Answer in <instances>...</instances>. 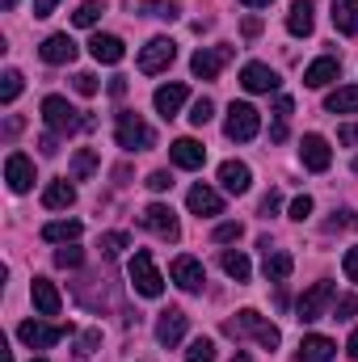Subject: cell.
Masks as SVG:
<instances>
[{
	"mask_svg": "<svg viewBox=\"0 0 358 362\" xmlns=\"http://www.w3.org/2000/svg\"><path fill=\"white\" fill-rule=\"evenodd\" d=\"M333 354H337V346L321 333H308L299 341V362H333Z\"/></svg>",
	"mask_w": 358,
	"mask_h": 362,
	"instance_id": "25",
	"label": "cell"
},
{
	"mask_svg": "<svg viewBox=\"0 0 358 362\" xmlns=\"http://www.w3.org/2000/svg\"><path fill=\"white\" fill-rule=\"evenodd\" d=\"M185 362H215V341L211 337H194L190 350H185Z\"/></svg>",
	"mask_w": 358,
	"mask_h": 362,
	"instance_id": "36",
	"label": "cell"
},
{
	"mask_svg": "<svg viewBox=\"0 0 358 362\" xmlns=\"http://www.w3.org/2000/svg\"><path fill=\"white\" fill-rule=\"evenodd\" d=\"M76 202V185L72 181H51L47 189H42V206L47 211H68Z\"/></svg>",
	"mask_w": 358,
	"mask_h": 362,
	"instance_id": "26",
	"label": "cell"
},
{
	"mask_svg": "<svg viewBox=\"0 0 358 362\" xmlns=\"http://www.w3.org/2000/svg\"><path fill=\"white\" fill-rule=\"evenodd\" d=\"M337 139H342L346 148H354V144H358V127H354V122H350V127H342V131H337Z\"/></svg>",
	"mask_w": 358,
	"mask_h": 362,
	"instance_id": "50",
	"label": "cell"
},
{
	"mask_svg": "<svg viewBox=\"0 0 358 362\" xmlns=\"http://www.w3.org/2000/svg\"><path fill=\"white\" fill-rule=\"evenodd\" d=\"M329 303H333V282L321 278V282H312V286L299 295V303H295V320H299V325H312V320H321V316L329 312Z\"/></svg>",
	"mask_w": 358,
	"mask_h": 362,
	"instance_id": "5",
	"label": "cell"
},
{
	"mask_svg": "<svg viewBox=\"0 0 358 362\" xmlns=\"http://www.w3.org/2000/svg\"><path fill=\"white\" fill-rule=\"evenodd\" d=\"M97 249H101L105 257H118L122 249H131V236H127V232H105V236L97 240Z\"/></svg>",
	"mask_w": 358,
	"mask_h": 362,
	"instance_id": "35",
	"label": "cell"
},
{
	"mask_svg": "<svg viewBox=\"0 0 358 362\" xmlns=\"http://www.w3.org/2000/svg\"><path fill=\"white\" fill-rule=\"evenodd\" d=\"M342 266H346V278L358 282V249H346V262H342Z\"/></svg>",
	"mask_w": 358,
	"mask_h": 362,
	"instance_id": "48",
	"label": "cell"
},
{
	"mask_svg": "<svg viewBox=\"0 0 358 362\" xmlns=\"http://www.w3.org/2000/svg\"><path fill=\"white\" fill-rule=\"evenodd\" d=\"M258 30H262V21H258V17H245V34H249V38H253V34H258Z\"/></svg>",
	"mask_w": 358,
	"mask_h": 362,
	"instance_id": "56",
	"label": "cell"
},
{
	"mask_svg": "<svg viewBox=\"0 0 358 362\" xmlns=\"http://www.w3.org/2000/svg\"><path fill=\"white\" fill-rule=\"evenodd\" d=\"M185 325H190V316H185L181 308H165V312L156 316V341L173 350L181 337H185Z\"/></svg>",
	"mask_w": 358,
	"mask_h": 362,
	"instance_id": "12",
	"label": "cell"
},
{
	"mask_svg": "<svg viewBox=\"0 0 358 362\" xmlns=\"http://www.w3.org/2000/svg\"><path fill=\"white\" fill-rule=\"evenodd\" d=\"M89 55L97 59V64H118V59L127 55V47H122V38H118V34H93Z\"/></svg>",
	"mask_w": 358,
	"mask_h": 362,
	"instance_id": "23",
	"label": "cell"
},
{
	"mask_svg": "<svg viewBox=\"0 0 358 362\" xmlns=\"http://www.w3.org/2000/svg\"><path fill=\"white\" fill-rule=\"evenodd\" d=\"M211 114H215L211 97H198V101L190 105V122H194V127H207V122H211Z\"/></svg>",
	"mask_w": 358,
	"mask_h": 362,
	"instance_id": "39",
	"label": "cell"
},
{
	"mask_svg": "<svg viewBox=\"0 0 358 362\" xmlns=\"http://www.w3.org/2000/svg\"><path fill=\"white\" fill-rule=\"evenodd\" d=\"M114 139H118V148H127V152H144V148L156 144V131H152L135 110H122L118 122H114Z\"/></svg>",
	"mask_w": 358,
	"mask_h": 362,
	"instance_id": "3",
	"label": "cell"
},
{
	"mask_svg": "<svg viewBox=\"0 0 358 362\" xmlns=\"http://www.w3.org/2000/svg\"><path fill=\"white\" fill-rule=\"evenodd\" d=\"M17 337L30 350H51V346H59L68 337V329L64 325H42V320H25V325H17Z\"/></svg>",
	"mask_w": 358,
	"mask_h": 362,
	"instance_id": "7",
	"label": "cell"
},
{
	"mask_svg": "<svg viewBox=\"0 0 358 362\" xmlns=\"http://www.w3.org/2000/svg\"><path fill=\"white\" fill-rule=\"evenodd\" d=\"M131 286H135L144 299H156V295H165V274L156 270L152 253H144V249L131 257Z\"/></svg>",
	"mask_w": 358,
	"mask_h": 362,
	"instance_id": "6",
	"label": "cell"
},
{
	"mask_svg": "<svg viewBox=\"0 0 358 362\" xmlns=\"http://www.w3.org/2000/svg\"><path fill=\"white\" fill-rule=\"evenodd\" d=\"M258 131H262V114L249 101H232L228 105V118H224V135L236 139V144H249Z\"/></svg>",
	"mask_w": 358,
	"mask_h": 362,
	"instance_id": "4",
	"label": "cell"
},
{
	"mask_svg": "<svg viewBox=\"0 0 358 362\" xmlns=\"http://www.w3.org/2000/svg\"><path fill=\"white\" fill-rule=\"evenodd\" d=\"M169 156H173L178 169H202L207 148H202L198 139H173V144H169Z\"/></svg>",
	"mask_w": 358,
	"mask_h": 362,
	"instance_id": "20",
	"label": "cell"
},
{
	"mask_svg": "<svg viewBox=\"0 0 358 362\" xmlns=\"http://www.w3.org/2000/svg\"><path fill=\"white\" fill-rule=\"evenodd\" d=\"M38 55H42V64H72L76 59V42L68 34H51V38H42Z\"/></svg>",
	"mask_w": 358,
	"mask_h": 362,
	"instance_id": "19",
	"label": "cell"
},
{
	"mask_svg": "<svg viewBox=\"0 0 358 362\" xmlns=\"http://www.w3.org/2000/svg\"><path fill=\"white\" fill-rule=\"evenodd\" d=\"M169 278L178 282L181 291H202V282H207V270H202V262L198 257H173V266H169Z\"/></svg>",
	"mask_w": 358,
	"mask_h": 362,
	"instance_id": "13",
	"label": "cell"
},
{
	"mask_svg": "<svg viewBox=\"0 0 358 362\" xmlns=\"http://www.w3.org/2000/svg\"><path fill=\"white\" fill-rule=\"evenodd\" d=\"M333 25L342 34H358V0H333Z\"/></svg>",
	"mask_w": 358,
	"mask_h": 362,
	"instance_id": "30",
	"label": "cell"
},
{
	"mask_svg": "<svg viewBox=\"0 0 358 362\" xmlns=\"http://www.w3.org/2000/svg\"><path fill=\"white\" fill-rule=\"evenodd\" d=\"M354 173H358V156H354Z\"/></svg>",
	"mask_w": 358,
	"mask_h": 362,
	"instance_id": "60",
	"label": "cell"
},
{
	"mask_svg": "<svg viewBox=\"0 0 358 362\" xmlns=\"http://www.w3.org/2000/svg\"><path fill=\"white\" fill-rule=\"evenodd\" d=\"M81 262H85V253H81V249H72V245L55 249V266H59V270H72V266H81Z\"/></svg>",
	"mask_w": 358,
	"mask_h": 362,
	"instance_id": "40",
	"label": "cell"
},
{
	"mask_svg": "<svg viewBox=\"0 0 358 362\" xmlns=\"http://www.w3.org/2000/svg\"><path fill=\"white\" fill-rule=\"evenodd\" d=\"M262 270H266L270 282H287V278H291V270H295V262H291V253H282V249H266Z\"/></svg>",
	"mask_w": 358,
	"mask_h": 362,
	"instance_id": "28",
	"label": "cell"
},
{
	"mask_svg": "<svg viewBox=\"0 0 358 362\" xmlns=\"http://www.w3.org/2000/svg\"><path fill=\"white\" fill-rule=\"evenodd\" d=\"M4 181H8L13 194H30V189H34V160L21 156V152H13V156L4 160Z\"/></svg>",
	"mask_w": 358,
	"mask_h": 362,
	"instance_id": "11",
	"label": "cell"
},
{
	"mask_svg": "<svg viewBox=\"0 0 358 362\" xmlns=\"http://www.w3.org/2000/svg\"><path fill=\"white\" fill-rule=\"evenodd\" d=\"M173 59H178V42H173V38H152V42L139 51V72L156 76V72H165Z\"/></svg>",
	"mask_w": 358,
	"mask_h": 362,
	"instance_id": "9",
	"label": "cell"
},
{
	"mask_svg": "<svg viewBox=\"0 0 358 362\" xmlns=\"http://www.w3.org/2000/svg\"><path fill=\"white\" fill-rule=\"evenodd\" d=\"M270 139H274V144H282V139H287V122H282V118H274V127H270Z\"/></svg>",
	"mask_w": 358,
	"mask_h": 362,
	"instance_id": "53",
	"label": "cell"
},
{
	"mask_svg": "<svg viewBox=\"0 0 358 362\" xmlns=\"http://www.w3.org/2000/svg\"><path fill=\"white\" fill-rule=\"evenodd\" d=\"M185 97H190V89H185L181 81H173V85H161V89H156L152 105H156L161 118H178V110L185 105Z\"/></svg>",
	"mask_w": 358,
	"mask_h": 362,
	"instance_id": "18",
	"label": "cell"
},
{
	"mask_svg": "<svg viewBox=\"0 0 358 362\" xmlns=\"http://www.w3.org/2000/svg\"><path fill=\"white\" fill-rule=\"evenodd\" d=\"M346 354H350V358L358 362V329H354V333H350V341H346Z\"/></svg>",
	"mask_w": 358,
	"mask_h": 362,
	"instance_id": "54",
	"label": "cell"
},
{
	"mask_svg": "<svg viewBox=\"0 0 358 362\" xmlns=\"http://www.w3.org/2000/svg\"><path fill=\"white\" fill-rule=\"evenodd\" d=\"M337 72H342V64H337L333 55H321V59H312V64H308L304 85H308V89H325L329 81H337Z\"/></svg>",
	"mask_w": 358,
	"mask_h": 362,
	"instance_id": "22",
	"label": "cell"
},
{
	"mask_svg": "<svg viewBox=\"0 0 358 362\" xmlns=\"http://www.w3.org/2000/svg\"><path fill=\"white\" fill-rule=\"evenodd\" d=\"M169 185H173V177H169L165 169H156V173H148V189H152V194H165Z\"/></svg>",
	"mask_w": 358,
	"mask_h": 362,
	"instance_id": "46",
	"label": "cell"
},
{
	"mask_svg": "<svg viewBox=\"0 0 358 362\" xmlns=\"http://www.w3.org/2000/svg\"><path fill=\"white\" fill-rule=\"evenodd\" d=\"M241 236H245L241 223H219V228H215V245H232V240H241Z\"/></svg>",
	"mask_w": 358,
	"mask_h": 362,
	"instance_id": "41",
	"label": "cell"
},
{
	"mask_svg": "<svg viewBox=\"0 0 358 362\" xmlns=\"http://www.w3.org/2000/svg\"><path fill=\"white\" fill-rule=\"evenodd\" d=\"M21 85H25V81H21V72H17V68H8V72L0 76V101H4V105H13V101L21 97Z\"/></svg>",
	"mask_w": 358,
	"mask_h": 362,
	"instance_id": "33",
	"label": "cell"
},
{
	"mask_svg": "<svg viewBox=\"0 0 358 362\" xmlns=\"http://www.w3.org/2000/svg\"><path fill=\"white\" fill-rule=\"evenodd\" d=\"M241 85H245L249 93H274V89H278V72L266 68V64H245Z\"/></svg>",
	"mask_w": 358,
	"mask_h": 362,
	"instance_id": "21",
	"label": "cell"
},
{
	"mask_svg": "<svg viewBox=\"0 0 358 362\" xmlns=\"http://www.w3.org/2000/svg\"><path fill=\"white\" fill-rule=\"evenodd\" d=\"M72 85H76L81 97H93V93H97V76H93V72H76V76H72Z\"/></svg>",
	"mask_w": 358,
	"mask_h": 362,
	"instance_id": "42",
	"label": "cell"
},
{
	"mask_svg": "<svg viewBox=\"0 0 358 362\" xmlns=\"http://www.w3.org/2000/svg\"><path fill=\"white\" fill-rule=\"evenodd\" d=\"M219 185H224L228 194H249V185H253L249 165H245V160H224V165H219Z\"/></svg>",
	"mask_w": 358,
	"mask_h": 362,
	"instance_id": "17",
	"label": "cell"
},
{
	"mask_svg": "<svg viewBox=\"0 0 358 362\" xmlns=\"http://www.w3.org/2000/svg\"><path fill=\"white\" fill-rule=\"evenodd\" d=\"M316 8H312V0H291V13H287V30L295 34V38H308L312 34V25H316V17H312Z\"/></svg>",
	"mask_w": 358,
	"mask_h": 362,
	"instance_id": "24",
	"label": "cell"
},
{
	"mask_svg": "<svg viewBox=\"0 0 358 362\" xmlns=\"http://www.w3.org/2000/svg\"><path fill=\"white\" fill-rule=\"evenodd\" d=\"M0 4H4V8H13V4H17V0H0Z\"/></svg>",
	"mask_w": 358,
	"mask_h": 362,
	"instance_id": "59",
	"label": "cell"
},
{
	"mask_svg": "<svg viewBox=\"0 0 358 362\" xmlns=\"http://www.w3.org/2000/svg\"><path fill=\"white\" fill-rule=\"evenodd\" d=\"M308 215H312V198H308V194H299V198L291 202V219H295V223H304Z\"/></svg>",
	"mask_w": 358,
	"mask_h": 362,
	"instance_id": "43",
	"label": "cell"
},
{
	"mask_svg": "<svg viewBox=\"0 0 358 362\" xmlns=\"http://www.w3.org/2000/svg\"><path fill=\"white\" fill-rule=\"evenodd\" d=\"M139 223H144L148 232H156L161 240H178V236H181L178 215H173V206H165V202H152V206H144Z\"/></svg>",
	"mask_w": 358,
	"mask_h": 362,
	"instance_id": "8",
	"label": "cell"
},
{
	"mask_svg": "<svg viewBox=\"0 0 358 362\" xmlns=\"http://www.w3.org/2000/svg\"><path fill=\"white\" fill-rule=\"evenodd\" d=\"M232 59V47H202V51H194V59H190V72L198 76V81H215L219 76V68Z\"/></svg>",
	"mask_w": 358,
	"mask_h": 362,
	"instance_id": "10",
	"label": "cell"
},
{
	"mask_svg": "<svg viewBox=\"0 0 358 362\" xmlns=\"http://www.w3.org/2000/svg\"><path fill=\"white\" fill-rule=\"evenodd\" d=\"M42 122L51 135H72L93 127V118H85L76 105H68V97H42Z\"/></svg>",
	"mask_w": 358,
	"mask_h": 362,
	"instance_id": "2",
	"label": "cell"
},
{
	"mask_svg": "<svg viewBox=\"0 0 358 362\" xmlns=\"http://www.w3.org/2000/svg\"><path fill=\"white\" fill-rule=\"evenodd\" d=\"M97 346H101V333H97V329H89V333H85V337L76 341V354H81V358H89Z\"/></svg>",
	"mask_w": 358,
	"mask_h": 362,
	"instance_id": "44",
	"label": "cell"
},
{
	"mask_svg": "<svg viewBox=\"0 0 358 362\" xmlns=\"http://www.w3.org/2000/svg\"><path fill=\"white\" fill-rule=\"evenodd\" d=\"M139 8H144L148 17H161V21H173V17H178V13H181V8H178V4H173V0H144Z\"/></svg>",
	"mask_w": 358,
	"mask_h": 362,
	"instance_id": "37",
	"label": "cell"
},
{
	"mask_svg": "<svg viewBox=\"0 0 358 362\" xmlns=\"http://www.w3.org/2000/svg\"><path fill=\"white\" fill-rule=\"evenodd\" d=\"M30 295H34L38 316H59L64 299H59V291H55V282H51V278H34V282H30Z\"/></svg>",
	"mask_w": 358,
	"mask_h": 362,
	"instance_id": "16",
	"label": "cell"
},
{
	"mask_svg": "<svg viewBox=\"0 0 358 362\" xmlns=\"http://www.w3.org/2000/svg\"><path fill=\"white\" fill-rule=\"evenodd\" d=\"M81 219H51L47 228H42V240H51V245H72V240H81Z\"/></svg>",
	"mask_w": 358,
	"mask_h": 362,
	"instance_id": "27",
	"label": "cell"
},
{
	"mask_svg": "<svg viewBox=\"0 0 358 362\" xmlns=\"http://www.w3.org/2000/svg\"><path fill=\"white\" fill-rule=\"evenodd\" d=\"M325 110H329V114H358V85L333 89L325 97Z\"/></svg>",
	"mask_w": 358,
	"mask_h": 362,
	"instance_id": "29",
	"label": "cell"
},
{
	"mask_svg": "<svg viewBox=\"0 0 358 362\" xmlns=\"http://www.w3.org/2000/svg\"><path fill=\"white\" fill-rule=\"evenodd\" d=\"M224 333H232V337H253L262 350H278V341H282L278 325H270L266 316H262V312H253V308L236 312V320H228V325H224Z\"/></svg>",
	"mask_w": 358,
	"mask_h": 362,
	"instance_id": "1",
	"label": "cell"
},
{
	"mask_svg": "<svg viewBox=\"0 0 358 362\" xmlns=\"http://www.w3.org/2000/svg\"><path fill=\"white\" fill-rule=\"evenodd\" d=\"M354 312H358V295H342V299H337V312H333V316H337V320H350Z\"/></svg>",
	"mask_w": 358,
	"mask_h": 362,
	"instance_id": "45",
	"label": "cell"
},
{
	"mask_svg": "<svg viewBox=\"0 0 358 362\" xmlns=\"http://www.w3.org/2000/svg\"><path fill=\"white\" fill-rule=\"evenodd\" d=\"M232 362H249V354H236V358H232Z\"/></svg>",
	"mask_w": 358,
	"mask_h": 362,
	"instance_id": "58",
	"label": "cell"
},
{
	"mask_svg": "<svg viewBox=\"0 0 358 362\" xmlns=\"http://www.w3.org/2000/svg\"><path fill=\"white\" fill-rule=\"evenodd\" d=\"M105 13V0H85L76 13H72V21L81 25V30H89V25H97V17Z\"/></svg>",
	"mask_w": 358,
	"mask_h": 362,
	"instance_id": "34",
	"label": "cell"
},
{
	"mask_svg": "<svg viewBox=\"0 0 358 362\" xmlns=\"http://www.w3.org/2000/svg\"><path fill=\"white\" fill-rule=\"evenodd\" d=\"M245 8H266V4H274V0H241Z\"/></svg>",
	"mask_w": 358,
	"mask_h": 362,
	"instance_id": "57",
	"label": "cell"
},
{
	"mask_svg": "<svg viewBox=\"0 0 358 362\" xmlns=\"http://www.w3.org/2000/svg\"><path fill=\"white\" fill-rule=\"evenodd\" d=\"M278 206H282V194H278V189H270L266 198H262V215H266V219H270V215H278Z\"/></svg>",
	"mask_w": 358,
	"mask_h": 362,
	"instance_id": "47",
	"label": "cell"
},
{
	"mask_svg": "<svg viewBox=\"0 0 358 362\" xmlns=\"http://www.w3.org/2000/svg\"><path fill=\"white\" fill-rule=\"evenodd\" d=\"M110 93H114V97H122V93H127V81H122V76H114V81H110Z\"/></svg>",
	"mask_w": 358,
	"mask_h": 362,
	"instance_id": "55",
	"label": "cell"
},
{
	"mask_svg": "<svg viewBox=\"0 0 358 362\" xmlns=\"http://www.w3.org/2000/svg\"><path fill=\"white\" fill-rule=\"evenodd\" d=\"M185 206H190L198 219H211V215L224 211V198H219V189H211V185H194V189L185 194Z\"/></svg>",
	"mask_w": 358,
	"mask_h": 362,
	"instance_id": "15",
	"label": "cell"
},
{
	"mask_svg": "<svg viewBox=\"0 0 358 362\" xmlns=\"http://www.w3.org/2000/svg\"><path fill=\"white\" fill-rule=\"evenodd\" d=\"M358 215L354 211H333V219H325V232H354Z\"/></svg>",
	"mask_w": 358,
	"mask_h": 362,
	"instance_id": "38",
	"label": "cell"
},
{
	"mask_svg": "<svg viewBox=\"0 0 358 362\" xmlns=\"http://www.w3.org/2000/svg\"><path fill=\"white\" fill-rule=\"evenodd\" d=\"M299 160H304V169L325 173V169L333 165V152H329V144H325L321 135H304V144H299Z\"/></svg>",
	"mask_w": 358,
	"mask_h": 362,
	"instance_id": "14",
	"label": "cell"
},
{
	"mask_svg": "<svg viewBox=\"0 0 358 362\" xmlns=\"http://www.w3.org/2000/svg\"><path fill=\"white\" fill-rule=\"evenodd\" d=\"M291 110H295V105H291V97H274V118H282V122H287V118H291Z\"/></svg>",
	"mask_w": 358,
	"mask_h": 362,
	"instance_id": "49",
	"label": "cell"
},
{
	"mask_svg": "<svg viewBox=\"0 0 358 362\" xmlns=\"http://www.w3.org/2000/svg\"><path fill=\"white\" fill-rule=\"evenodd\" d=\"M30 362H47V358H30Z\"/></svg>",
	"mask_w": 358,
	"mask_h": 362,
	"instance_id": "61",
	"label": "cell"
},
{
	"mask_svg": "<svg viewBox=\"0 0 358 362\" xmlns=\"http://www.w3.org/2000/svg\"><path fill=\"white\" fill-rule=\"evenodd\" d=\"M93 173H97V152L93 148H81L72 156V181H89Z\"/></svg>",
	"mask_w": 358,
	"mask_h": 362,
	"instance_id": "32",
	"label": "cell"
},
{
	"mask_svg": "<svg viewBox=\"0 0 358 362\" xmlns=\"http://www.w3.org/2000/svg\"><path fill=\"white\" fill-rule=\"evenodd\" d=\"M59 0H34V17H51Z\"/></svg>",
	"mask_w": 358,
	"mask_h": 362,
	"instance_id": "52",
	"label": "cell"
},
{
	"mask_svg": "<svg viewBox=\"0 0 358 362\" xmlns=\"http://www.w3.org/2000/svg\"><path fill=\"white\" fill-rule=\"evenodd\" d=\"M219 266H224V274H228V278H236V282H249V257H245V253H236V249H224Z\"/></svg>",
	"mask_w": 358,
	"mask_h": 362,
	"instance_id": "31",
	"label": "cell"
},
{
	"mask_svg": "<svg viewBox=\"0 0 358 362\" xmlns=\"http://www.w3.org/2000/svg\"><path fill=\"white\" fill-rule=\"evenodd\" d=\"M38 148H42V156H55V152H59V135H42Z\"/></svg>",
	"mask_w": 358,
	"mask_h": 362,
	"instance_id": "51",
	"label": "cell"
}]
</instances>
